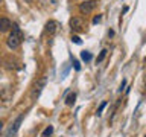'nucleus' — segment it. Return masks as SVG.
<instances>
[{"label":"nucleus","instance_id":"f257e3e1","mask_svg":"<svg viewBox=\"0 0 146 137\" xmlns=\"http://www.w3.org/2000/svg\"><path fill=\"white\" fill-rule=\"evenodd\" d=\"M21 41H23V34H21L20 27H18L17 25H14L12 26V32H11V35L8 37V41H6L8 47L12 49V50H15V49L20 47Z\"/></svg>","mask_w":146,"mask_h":137},{"label":"nucleus","instance_id":"f03ea898","mask_svg":"<svg viewBox=\"0 0 146 137\" xmlns=\"http://www.w3.org/2000/svg\"><path fill=\"white\" fill-rule=\"evenodd\" d=\"M98 5H99V0H85V2L79 5V12L84 14V15H88L98 8Z\"/></svg>","mask_w":146,"mask_h":137},{"label":"nucleus","instance_id":"7ed1b4c3","mask_svg":"<svg viewBox=\"0 0 146 137\" xmlns=\"http://www.w3.org/2000/svg\"><path fill=\"white\" fill-rule=\"evenodd\" d=\"M23 114H20L17 119H15V122L12 123L11 126H9V130H8V134H6V137H15V134H17V131H18V128H20V123H21V120H23Z\"/></svg>","mask_w":146,"mask_h":137},{"label":"nucleus","instance_id":"20e7f679","mask_svg":"<svg viewBox=\"0 0 146 137\" xmlns=\"http://www.w3.org/2000/svg\"><path fill=\"white\" fill-rule=\"evenodd\" d=\"M58 29H59V23L55 21V20H50V21H47V25H46V34H49L50 37H53L56 34Z\"/></svg>","mask_w":146,"mask_h":137},{"label":"nucleus","instance_id":"39448f33","mask_svg":"<svg viewBox=\"0 0 146 137\" xmlns=\"http://www.w3.org/2000/svg\"><path fill=\"white\" fill-rule=\"evenodd\" d=\"M46 82H47V79H46V78H41V79L34 85V90H32V98H36V96L41 93V90L46 87Z\"/></svg>","mask_w":146,"mask_h":137},{"label":"nucleus","instance_id":"423d86ee","mask_svg":"<svg viewBox=\"0 0 146 137\" xmlns=\"http://www.w3.org/2000/svg\"><path fill=\"white\" fill-rule=\"evenodd\" d=\"M70 26H72V29L73 31H82V27H84V23H82V18L79 17H73L72 20H70Z\"/></svg>","mask_w":146,"mask_h":137},{"label":"nucleus","instance_id":"0eeeda50","mask_svg":"<svg viewBox=\"0 0 146 137\" xmlns=\"http://www.w3.org/2000/svg\"><path fill=\"white\" fill-rule=\"evenodd\" d=\"M12 27V23L9 18H0V32H8Z\"/></svg>","mask_w":146,"mask_h":137},{"label":"nucleus","instance_id":"6e6552de","mask_svg":"<svg viewBox=\"0 0 146 137\" xmlns=\"http://www.w3.org/2000/svg\"><path fill=\"white\" fill-rule=\"evenodd\" d=\"M75 99H76V94L75 93H70V94L67 96V99H66V104L67 105H73V104H75Z\"/></svg>","mask_w":146,"mask_h":137},{"label":"nucleus","instance_id":"1a4fd4ad","mask_svg":"<svg viewBox=\"0 0 146 137\" xmlns=\"http://www.w3.org/2000/svg\"><path fill=\"white\" fill-rule=\"evenodd\" d=\"M53 132V126H47L46 130L43 131V134H41V137H50Z\"/></svg>","mask_w":146,"mask_h":137},{"label":"nucleus","instance_id":"9d476101","mask_svg":"<svg viewBox=\"0 0 146 137\" xmlns=\"http://www.w3.org/2000/svg\"><path fill=\"white\" fill-rule=\"evenodd\" d=\"M107 52H108L107 49L100 50V53H99V57H98V59H96V61H98V63H102V61H104V58L107 57Z\"/></svg>","mask_w":146,"mask_h":137},{"label":"nucleus","instance_id":"9b49d317","mask_svg":"<svg viewBox=\"0 0 146 137\" xmlns=\"http://www.w3.org/2000/svg\"><path fill=\"white\" fill-rule=\"evenodd\" d=\"M81 57H82V59H84V61H90V59H91V53H90V52H85V50H84V52L81 53Z\"/></svg>","mask_w":146,"mask_h":137},{"label":"nucleus","instance_id":"f8f14e48","mask_svg":"<svg viewBox=\"0 0 146 137\" xmlns=\"http://www.w3.org/2000/svg\"><path fill=\"white\" fill-rule=\"evenodd\" d=\"M72 41H73V43H76V44H81V38L78 35H73L72 37Z\"/></svg>","mask_w":146,"mask_h":137},{"label":"nucleus","instance_id":"ddd939ff","mask_svg":"<svg viewBox=\"0 0 146 137\" xmlns=\"http://www.w3.org/2000/svg\"><path fill=\"white\" fill-rule=\"evenodd\" d=\"M105 107H107V102H105V100H104V102L100 104V107L98 108V114H100V113H102V110H104Z\"/></svg>","mask_w":146,"mask_h":137},{"label":"nucleus","instance_id":"4468645a","mask_svg":"<svg viewBox=\"0 0 146 137\" xmlns=\"http://www.w3.org/2000/svg\"><path fill=\"white\" fill-rule=\"evenodd\" d=\"M73 66H75V68H76V70H79V68H81V66H79V63H78L76 59H73Z\"/></svg>","mask_w":146,"mask_h":137},{"label":"nucleus","instance_id":"2eb2a0df","mask_svg":"<svg viewBox=\"0 0 146 137\" xmlns=\"http://www.w3.org/2000/svg\"><path fill=\"white\" fill-rule=\"evenodd\" d=\"M99 21H100V15H96L93 18V25H96V23H99Z\"/></svg>","mask_w":146,"mask_h":137},{"label":"nucleus","instance_id":"dca6fc26","mask_svg":"<svg viewBox=\"0 0 146 137\" xmlns=\"http://www.w3.org/2000/svg\"><path fill=\"white\" fill-rule=\"evenodd\" d=\"M125 84H126V82H125V81H122V84H120V88H119V91H122L123 88H125Z\"/></svg>","mask_w":146,"mask_h":137},{"label":"nucleus","instance_id":"f3484780","mask_svg":"<svg viewBox=\"0 0 146 137\" xmlns=\"http://www.w3.org/2000/svg\"><path fill=\"white\" fill-rule=\"evenodd\" d=\"M2 128H3V122L0 120V131H2Z\"/></svg>","mask_w":146,"mask_h":137},{"label":"nucleus","instance_id":"a211bd4d","mask_svg":"<svg viewBox=\"0 0 146 137\" xmlns=\"http://www.w3.org/2000/svg\"><path fill=\"white\" fill-rule=\"evenodd\" d=\"M0 3H2V0H0Z\"/></svg>","mask_w":146,"mask_h":137}]
</instances>
